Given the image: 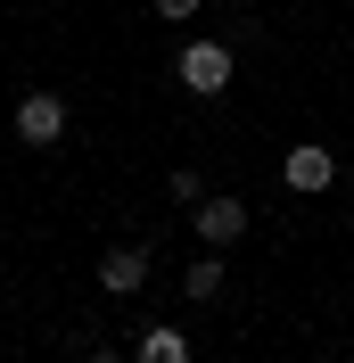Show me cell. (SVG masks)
<instances>
[{"mask_svg":"<svg viewBox=\"0 0 354 363\" xmlns=\"http://www.w3.org/2000/svg\"><path fill=\"white\" fill-rule=\"evenodd\" d=\"M91 363H115V355H108V347H91Z\"/></svg>","mask_w":354,"mask_h":363,"instance_id":"30bf717a","label":"cell"},{"mask_svg":"<svg viewBox=\"0 0 354 363\" xmlns=\"http://www.w3.org/2000/svg\"><path fill=\"white\" fill-rule=\"evenodd\" d=\"M330 182H338V157L321 149V140H305V149H288V157H280V190H297V199H321Z\"/></svg>","mask_w":354,"mask_h":363,"instance_id":"3957f363","label":"cell"},{"mask_svg":"<svg viewBox=\"0 0 354 363\" xmlns=\"http://www.w3.org/2000/svg\"><path fill=\"white\" fill-rule=\"evenodd\" d=\"M132 363H190V330H173V322H149L132 339Z\"/></svg>","mask_w":354,"mask_h":363,"instance_id":"8992f818","label":"cell"},{"mask_svg":"<svg viewBox=\"0 0 354 363\" xmlns=\"http://www.w3.org/2000/svg\"><path fill=\"white\" fill-rule=\"evenodd\" d=\"M17 140L58 149V140H67V99H58V91H25L17 99Z\"/></svg>","mask_w":354,"mask_h":363,"instance_id":"7a4b0ae2","label":"cell"},{"mask_svg":"<svg viewBox=\"0 0 354 363\" xmlns=\"http://www.w3.org/2000/svg\"><path fill=\"white\" fill-rule=\"evenodd\" d=\"M156 17H165V25H181V17H198V0H156Z\"/></svg>","mask_w":354,"mask_h":363,"instance_id":"9c48e42d","label":"cell"},{"mask_svg":"<svg viewBox=\"0 0 354 363\" xmlns=\"http://www.w3.org/2000/svg\"><path fill=\"white\" fill-rule=\"evenodd\" d=\"M190 223H198L206 248H231V240L247 231V199H231V190H222V199H198V215H190Z\"/></svg>","mask_w":354,"mask_h":363,"instance_id":"277c9868","label":"cell"},{"mask_svg":"<svg viewBox=\"0 0 354 363\" xmlns=\"http://www.w3.org/2000/svg\"><path fill=\"white\" fill-rule=\"evenodd\" d=\"M140 281H149V248L124 240V248L99 256V289H108V297H140Z\"/></svg>","mask_w":354,"mask_h":363,"instance_id":"5b68a950","label":"cell"},{"mask_svg":"<svg viewBox=\"0 0 354 363\" xmlns=\"http://www.w3.org/2000/svg\"><path fill=\"white\" fill-rule=\"evenodd\" d=\"M173 74H181V91L222 99V91H231V42H190V50L173 58Z\"/></svg>","mask_w":354,"mask_h":363,"instance_id":"6da1fadb","label":"cell"},{"mask_svg":"<svg viewBox=\"0 0 354 363\" xmlns=\"http://www.w3.org/2000/svg\"><path fill=\"white\" fill-rule=\"evenodd\" d=\"M165 190H173V199H181V206H198V199H206V182H198V174H190V165H181V174H173V182H165Z\"/></svg>","mask_w":354,"mask_h":363,"instance_id":"ba28073f","label":"cell"},{"mask_svg":"<svg viewBox=\"0 0 354 363\" xmlns=\"http://www.w3.org/2000/svg\"><path fill=\"white\" fill-rule=\"evenodd\" d=\"M222 281H231V272H222V248H206L198 264L181 272V297H190V306H215V297H222Z\"/></svg>","mask_w":354,"mask_h":363,"instance_id":"52a82bcc","label":"cell"}]
</instances>
